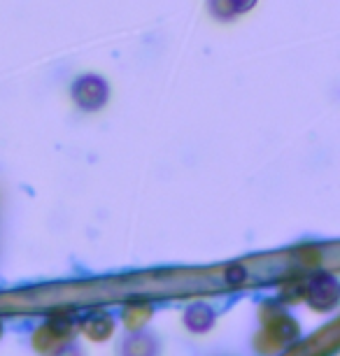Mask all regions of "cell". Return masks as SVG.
I'll return each mask as SVG.
<instances>
[{
	"label": "cell",
	"mask_w": 340,
	"mask_h": 356,
	"mask_svg": "<svg viewBox=\"0 0 340 356\" xmlns=\"http://www.w3.org/2000/svg\"><path fill=\"white\" fill-rule=\"evenodd\" d=\"M70 93H72V100H75V105L79 110L96 112L108 103L110 84L105 82V77L89 72V75H79L75 82H72Z\"/></svg>",
	"instance_id": "cell-1"
},
{
	"label": "cell",
	"mask_w": 340,
	"mask_h": 356,
	"mask_svg": "<svg viewBox=\"0 0 340 356\" xmlns=\"http://www.w3.org/2000/svg\"><path fill=\"white\" fill-rule=\"evenodd\" d=\"M338 293H340L338 280L333 277V275H329V273L315 275V277L308 282L305 291H303L308 305L312 307V310H317V312H331L333 307L338 305Z\"/></svg>",
	"instance_id": "cell-2"
},
{
	"label": "cell",
	"mask_w": 340,
	"mask_h": 356,
	"mask_svg": "<svg viewBox=\"0 0 340 356\" xmlns=\"http://www.w3.org/2000/svg\"><path fill=\"white\" fill-rule=\"evenodd\" d=\"M298 335V326L296 321L286 314H277L273 317L268 324H266V331H264V338L268 340V352H273L275 347L284 345V342L294 340Z\"/></svg>",
	"instance_id": "cell-3"
},
{
	"label": "cell",
	"mask_w": 340,
	"mask_h": 356,
	"mask_svg": "<svg viewBox=\"0 0 340 356\" xmlns=\"http://www.w3.org/2000/svg\"><path fill=\"white\" fill-rule=\"evenodd\" d=\"M79 326H82V331L89 335L91 340H108L112 331H115V321L108 312H93V314H82L79 317Z\"/></svg>",
	"instance_id": "cell-4"
},
{
	"label": "cell",
	"mask_w": 340,
	"mask_h": 356,
	"mask_svg": "<svg viewBox=\"0 0 340 356\" xmlns=\"http://www.w3.org/2000/svg\"><path fill=\"white\" fill-rule=\"evenodd\" d=\"M184 324L191 328L193 333H205L215 324V314L208 305H191L184 314Z\"/></svg>",
	"instance_id": "cell-5"
},
{
	"label": "cell",
	"mask_w": 340,
	"mask_h": 356,
	"mask_svg": "<svg viewBox=\"0 0 340 356\" xmlns=\"http://www.w3.org/2000/svg\"><path fill=\"white\" fill-rule=\"evenodd\" d=\"M63 342H68V340H65L63 335H58L54 328H49L47 324L33 335V345H35L40 354H54L56 349H61Z\"/></svg>",
	"instance_id": "cell-6"
},
{
	"label": "cell",
	"mask_w": 340,
	"mask_h": 356,
	"mask_svg": "<svg viewBox=\"0 0 340 356\" xmlns=\"http://www.w3.org/2000/svg\"><path fill=\"white\" fill-rule=\"evenodd\" d=\"M149 319V307H131V310H126L124 314V321H126V326L129 328H138L145 324V321Z\"/></svg>",
	"instance_id": "cell-7"
},
{
	"label": "cell",
	"mask_w": 340,
	"mask_h": 356,
	"mask_svg": "<svg viewBox=\"0 0 340 356\" xmlns=\"http://www.w3.org/2000/svg\"><path fill=\"white\" fill-rule=\"evenodd\" d=\"M208 8H210V15L219 19V22H233L236 15L229 10V5L224 3V0H208Z\"/></svg>",
	"instance_id": "cell-8"
},
{
	"label": "cell",
	"mask_w": 340,
	"mask_h": 356,
	"mask_svg": "<svg viewBox=\"0 0 340 356\" xmlns=\"http://www.w3.org/2000/svg\"><path fill=\"white\" fill-rule=\"evenodd\" d=\"M224 3L229 5V10L238 17V15H248L250 10H254V5L259 0H224Z\"/></svg>",
	"instance_id": "cell-9"
},
{
	"label": "cell",
	"mask_w": 340,
	"mask_h": 356,
	"mask_svg": "<svg viewBox=\"0 0 340 356\" xmlns=\"http://www.w3.org/2000/svg\"><path fill=\"white\" fill-rule=\"evenodd\" d=\"M226 280L233 282V284H240V282L245 280V268H240V266H231L229 270H226Z\"/></svg>",
	"instance_id": "cell-10"
},
{
	"label": "cell",
	"mask_w": 340,
	"mask_h": 356,
	"mask_svg": "<svg viewBox=\"0 0 340 356\" xmlns=\"http://www.w3.org/2000/svg\"><path fill=\"white\" fill-rule=\"evenodd\" d=\"M0 333H3V324H0Z\"/></svg>",
	"instance_id": "cell-11"
}]
</instances>
